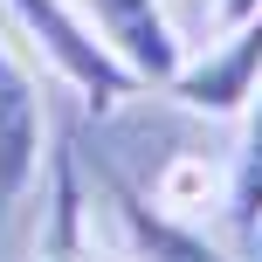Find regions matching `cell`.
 <instances>
[{"instance_id":"cell-1","label":"cell","mask_w":262,"mask_h":262,"mask_svg":"<svg viewBox=\"0 0 262 262\" xmlns=\"http://www.w3.org/2000/svg\"><path fill=\"white\" fill-rule=\"evenodd\" d=\"M7 14L35 35V49L55 62V76H62L69 90H83L90 111H118L124 97L138 90V76L97 41V28L83 21V7H69V0H7Z\"/></svg>"},{"instance_id":"cell-3","label":"cell","mask_w":262,"mask_h":262,"mask_svg":"<svg viewBox=\"0 0 262 262\" xmlns=\"http://www.w3.org/2000/svg\"><path fill=\"white\" fill-rule=\"evenodd\" d=\"M255 83H262V14H249L242 28H228L221 41H207L200 62H180L172 97L207 111V118H235V111H249Z\"/></svg>"},{"instance_id":"cell-5","label":"cell","mask_w":262,"mask_h":262,"mask_svg":"<svg viewBox=\"0 0 262 262\" xmlns=\"http://www.w3.org/2000/svg\"><path fill=\"white\" fill-rule=\"evenodd\" d=\"M118 214H124V235H131V249H138V262H235L228 249H214L200 228H186L180 214H166V207H145V200L118 193Z\"/></svg>"},{"instance_id":"cell-6","label":"cell","mask_w":262,"mask_h":262,"mask_svg":"<svg viewBox=\"0 0 262 262\" xmlns=\"http://www.w3.org/2000/svg\"><path fill=\"white\" fill-rule=\"evenodd\" d=\"M228 214H235V235L255 242L262 235V83L249 97V131H242L235 152V193H228Z\"/></svg>"},{"instance_id":"cell-7","label":"cell","mask_w":262,"mask_h":262,"mask_svg":"<svg viewBox=\"0 0 262 262\" xmlns=\"http://www.w3.org/2000/svg\"><path fill=\"white\" fill-rule=\"evenodd\" d=\"M249 14H262V0H214V28H221V35H228V28H242Z\"/></svg>"},{"instance_id":"cell-4","label":"cell","mask_w":262,"mask_h":262,"mask_svg":"<svg viewBox=\"0 0 262 262\" xmlns=\"http://www.w3.org/2000/svg\"><path fill=\"white\" fill-rule=\"evenodd\" d=\"M35 172H41V90L0 41V207H14Z\"/></svg>"},{"instance_id":"cell-2","label":"cell","mask_w":262,"mask_h":262,"mask_svg":"<svg viewBox=\"0 0 262 262\" xmlns=\"http://www.w3.org/2000/svg\"><path fill=\"white\" fill-rule=\"evenodd\" d=\"M76 7H83V21L97 28V41H104L138 83L172 90L186 49H180V28H172L166 0H76Z\"/></svg>"}]
</instances>
